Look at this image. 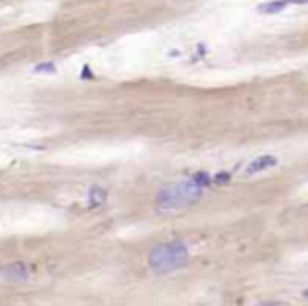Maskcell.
<instances>
[{
	"mask_svg": "<svg viewBox=\"0 0 308 306\" xmlns=\"http://www.w3.org/2000/svg\"><path fill=\"white\" fill-rule=\"evenodd\" d=\"M230 182V171H220L213 175V186H224Z\"/></svg>",
	"mask_w": 308,
	"mask_h": 306,
	"instance_id": "obj_9",
	"label": "cell"
},
{
	"mask_svg": "<svg viewBox=\"0 0 308 306\" xmlns=\"http://www.w3.org/2000/svg\"><path fill=\"white\" fill-rule=\"evenodd\" d=\"M190 262V252L184 241H167L157 245L148 256V266L152 272L167 274L186 268Z\"/></svg>",
	"mask_w": 308,
	"mask_h": 306,
	"instance_id": "obj_2",
	"label": "cell"
},
{
	"mask_svg": "<svg viewBox=\"0 0 308 306\" xmlns=\"http://www.w3.org/2000/svg\"><path fill=\"white\" fill-rule=\"evenodd\" d=\"M289 5L285 3V0H270V3H262L258 5V13H262V15H276V13L285 11Z\"/></svg>",
	"mask_w": 308,
	"mask_h": 306,
	"instance_id": "obj_5",
	"label": "cell"
},
{
	"mask_svg": "<svg viewBox=\"0 0 308 306\" xmlns=\"http://www.w3.org/2000/svg\"><path fill=\"white\" fill-rule=\"evenodd\" d=\"M279 165V159L276 157H270V155H264L256 161H251L247 165V169H245V175H256V173H262V171H268L272 169V167Z\"/></svg>",
	"mask_w": 308,
	"mask_h": 306,
	"instance_id": "obj_4",
	"label": "cell"
},
{
	"mask_svg": "<svg viewBox=\"0 0 308 306\" xmlns=\"http://www.w3.org/2000/svg\"><path fill=\"white\" fill-rule=\"evenodd\" d=\"M80 78H82V80H87V78H93V72H91V68H89V66H85V68H82V72H80Z\"/></svg>",
	"mask_w": 308,
	"mask_h": 306,
	"instance_id": "obj_10",
	"label": "cell"
},
{
	"mask_svg": "<svg viewBox=\"0 0 308 306\" xmlns=\"http://www.w3.org/2000/svg\"><path fill=\"white\" fill-rule=\"evenodd\" d=\"M108 197V192L102 186H91L89 190V207H100Z\"/></svg>",
	"mask_w": 308,
	"mask_h": 306,
	"instance_id": "obj_6",
	"label": "cell"
},
{
	"mask_svg": "<svg viewBox=\"0 0 308 306\" xmlns=\"http://www.w3.org/2000/svg\"><path fill=\"white\" fill-rule=\"evenodd\" d=\"M190 179H192V182L197 184L199 188H203V190H207L209 186H213V175H209L207 171H197Z\"/></svg>",
	"mask_w": 308,
	"mask_h": 306,
	"instance_id": "obj_7",
	"label": "cell"
},
{
	"mask_svg": "<svg viewBox=\"0 0 308 306\" xmlns=\"http://www.w3.org/2000/svg\"><path fill=\"white\" fill-rule=\"evenodd\" d=\"M287 5H308V0H285Z\"/></svg>",
	"mask_w": 308,
	"mask_h": 306,
	"instance_id": "obj_11",
	"label": "cell"
},
{
	"mask_svg": "<svg viewBox=\"0 0 308 306\" xmlns=\"http://www.w3.org/2000/svg\"><path fill=\"white\" fill-rule=\"evenodd\" d=\"M205 190L199 188L192 179H184V182H169L161 186V190L157 192V211L161 213H173V211H181L186 207L199 203L203 199Z\"/></svg>",
	"mask_w": 308,
	"mask_h": 306,
	"instance_id": "obj_1",
	"label": "cell"
},
{
	"mask_svg": "<svg viewBox=\"0 0 308 306\" xmlns=\"http://www.w3.org/2000/svg\"><path fill=\"white\" fill-rule=\"evenodd\" d=\"M304 298H308V289H304Z\"/></svg>",
	"mask_w": 308,
	"mask_h": 306,
	"instance_id": "obj_12",
	"label": "cell"
},
{
	"mask_svg": "<svg viewBox=\"0 0 308 306\" xmlns=\"http://www.w3.org/2000/svg\"><path fill=\"white\" fill-rule=\"evenodd\" d=\"M27 279H30V266L23 262H15L0 268V281L5 283H25Z\"/></svg>",
	"mask_w": 308,
	"mask_h": 306,
	"instance_id": "obj_3",
	"label": "cell"
},
{
	"mask_svg": "<svg viewBox=\"0 0 308 306\" xmlns=\"http://www.w3.org/2000/svg\"><path fill=\"white\" fill-rule=\"evenodd\" d=\"M32 72L34 74H55V72H57V66H55L53 62H43V64L34 66Z\"/></svg>",
	"mask_w": 308,
	"mask_h": 306,
	"instance_id": "obj_8",
	"label": "cell"
}]
</instances>
